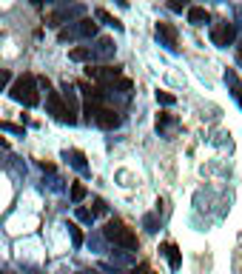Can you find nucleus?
Wrapping results in <instances>:
<instances>
[{
	"label": "nucleus",
	"instance_id": "f8f14e48",
	"mask_svg": "<svg viewBox=\"0 0 242 274\" xmlns=\"http://www.w3.org/2000/svg\"><path fill=\"white\" fill-rule=\"evenodd\" d=\"M71 60H91L94 54H91V49H86V46H77V49H71L69 52Z\"/></svg>",
	"mask_w": 242,
	"mask_h": 274
},
{
	"label": "nucleus",
	"instance_id": "7ed1b4c3",
	"mask_svg": "<svg viewBox=\"0 0 242 274\" xmlns=\"http://www.w3.org/2000/svg\"><path fill=\"white\" fill-rule=\"evenodd\" d=\"M43 83V88H46V103H49V112L54 115V120H60V123H77V117L71 115L69 109H66V103H63V95L60 92H54L52 88V83L49 80H40Z\"/></svg>",
	"mask_w": 242,
	"mask_h": 274
},
{
	"label": "nucleus",
	"instance_id": "1a4fd4ad",
	"mask_svg": "<svg viewBox=\"0 0 242 274\" xmlns=\"http://www.w3.org/2000/svg\"><path fill=\"white\" fill-rule=\"evenodd\" d=\"M163 254L168 257V265H171L174 271L182 265V254H180V248L174 246V243H165V246H163Z\"/></svg>",
	"mask_w": 242,
	"mask_h": 274
},
{
	"label": "nucleus",
	"instance_id": "20e7f679",
	"mask_svg": "<svg viewBox=\"0 0 242 274\" xmlns=\"http://www.w3.org/2000/svg\"><path fill=\"white\" fill-rule=\"evenodd\" d=\"M86 117L94 120L100 129H117L120 126V115L114 109L103 106V103H86Z\"/></svg>",
	"mask_w": 242,
	"mask_h": 274
},
{
	"label": "nucleus",
	"instance_id": "ddd939ff",
	"mask_svg": "<svg viewBox=\"0 0 242 274\" xmlns=\"http://www.w3.org/2000/svg\"><path fill=\"white\" fill-rule=\"evenodd\" d=\"M86 195H88V192H86V186H83V183H74V186H71V200H74V203H80Z\"/></svg>",
	"mask_w": 242,
	"mask_h": 274
},
{
	"label": "nucleus",
	"instance_id": "f3484780",
	"mask_svg": "<svg viewBox=\"0 0 242 274\" xmlns=\"http://www.w3.org/2000/svg\"><path fill=\"white\" fill-rule=\"evenodd\" d=\"M0 129H3V132H12V134H23V126H18V123H6V120H0Z\"/></svg>",
	"mask_w": 242,
	"mask_h": 274
},
{
	"label": "nucleus",
	"instance_id": "9d476101",
	"mask_svg": "<svg viewBox=\"0 0 242 274\" xmlns=\"http://www.w3.org/2000/svg\"><path fill=\"white\" fill-rule=\"evenodd\" d=\"M63 103H66V109H69L71 115L77 117V95H74V88L69 83H63Z\"/></svg>",
	"mask_w": 242,
	"mask_h": 274
},
{
	"label": "nucleus",
	"instance_id": "a211bd4d",
	"mask_svg": "<svg viewBox=\"0 0 242 274\" xmlns=\"http://www.w3.org/2000/svg\"><path fill=\"white\" fill-rule=\"evenodd\" d=\"M143 223H146L148 231H157V226H160V223H157V214H146V220Z\"/></svg>",
	"mask_w": 242,
	"mask_h": 274
},
{
	"label": "nucleus",
	"instance_id": "4468645a",
	"mask_svg": "<svg viewBox=\"0 0 242 274\" xmlns=\"http://www.w3.org/2000/svg\"><path fill=\"white\" fill-rule=\"evenodd\" d=\"M157 100H160V103H163V106H174V95L171 92H163V88H160V92H157Z\"/></svg>",
	"mask_w": 242,
	"mask_h": 274
},
{
	"label": "nucleus",
	"instance_id": "0eeeda50",
	"mask_svg": "<svg viewBox=\"0 0 242 274\" xmlns=\"http://www.w3.org/2000/svg\"><path fill=\"white\" fill-rule=\"evenodd\" d=\"M157 37H160L168 49H177V29H174L171 23L160 20V23H157Z\"/></svg>",
	"mask_w": 242,
	"mask_h": 274
},
{
	"label": "nucleus",
	"instance_id": "aec40b11",
	"mask_svg": "<svg viewBox=\"0 0 242 274\" xmlns=\"http://www.w3.org/2000/svg\"><path fill=\"white\" fill-rule=\"evenodd\" d=\"M77 217L83 223H91V220H94V212H88V209H77Z\"/></svg>",
	"mask_w": 242,
	"mask_h": 274
},
{
	"label": "nucleus",
	"instance_id": "412c9836",
	"mask_svg": "<svg viewBox=\"0 0 242 274\" xmlns=\"http://www.w3.org/2000/svg\"><path fill=\"white\" fill-rule=\"evenodd\" d=\"M134 274H154V268H151V265H146V263H140L137 268H134Z\"/></svg>",
	"mask_w": 242,
	"mask_h": 274
},
{
	"label": "nucleus",
	"instance_id": "6e6552de",
	"mask_svg": "<svg viewBox=\"0 0 242 274\" xmlns=\"http://www.w3.org/2000/svg\"><path fill=\"white\" fill-rule=\"evenodd\" d=\"M208 20L211 18H208V12L202 9V6H188V23L191 26H205Z\"/></svg>",
	"mask_w": 242,
	"mask_h": 274
},
{
	"label": "nucleus",
	"instance_id": "4be33fe9",
	"mask_svg": "<svg viewBox=\"0 0 242 274\" xmlns=\"http://www.w3.org/2000/svg\"><path fill=\"white\" fill-rule=\"evenodd\" d=\"M168 9H171V12H182V9H185V3H180V0H171V3H168Z\"/></svg>",
	"mask_w": 242,
	"mask_h": 274
},
{
	"label": "nucleus",
	"instance_id": "2eb2a0df",
	"mask_svg": "<svg viewBox=\"0 0 242 274\" xmlns=\"http://www.w3.org/2000/svg\"><path fill=\"white\" fill-rule=\"evenodd\" d=\"M69 234H71V240H74V246H83V234H80L77 223H69Z\"/></svg>",
	"mask_w": 242,
	"mask_h": 274
},
{
	"label": "nucleus",
	"instance_id": "f257e3e1",
	"mask_svg": "<svg viewBox=\"0 0 242 274\" xmlns=\"http://www.w3.org/2000/svg\"><path fill=\"white\" fill-rule=\"evenodd\" d=\"M12 100H18L23 106H37L40 103V92H37V77L35 74H20L18 80H12Z\"/></svg>",
	"mask_w": 242,
	"mask_h": 274
},
{
	"label": "nucleus",
	"instance_id": "9b49d317",
	"mask_svg": "<svg viewBox=\"0 0 242 274\" xmlns=\"http://www.w3.org/2000/svg\"><path fill=\"white\" fill-rule=\"evenodd\" d=\"M94 15H97V20H103V23H108V26H114V29H123V23H120V20L114 18V15H108L105 9H97Z\"/></svg>",
	"mask_w": 242,
	"mask_h": 274
},
{
	"label": "nucleus",
	"instance_id": "423d86ee",
	"mask_svg": "<svg viewBox=\"0 0 242 274\" xmlns=\"http://www.w3.org/2000/svg\"><path fill=\"white\" fill-rule=\"evenodd\" d=\"M94 35H97V23L94 20H80L74 29L60 32V40H66V37H94Z\"/></svg>",
	"mask_w": 242,
	"mask_h": 274
},
{
	"label": "nucleus",
	"instance_id": "6ab92c4d",
	"mask_svg": "<svg viewBox=\"0 0 242 274\" xmlns=\"http://www.w3.org/2000/svg\"><path fill=\"white\" fill-rule=\"evenodd\" d=\"M12 83V71L9 69H0V88H6Z\"/></svg>",
	"mask_w": 242,
	"mask_h": 274
},
{
	"label": "nucleus",
	"instance_id": "f03ea898",
	"mask_svg": "<svg viewBox=\"0 0 242 274\" xmlns=\"http://www.w3.org/2000/svg\"><path fill=\"white\" fill-rule=\"evenodd\" d=\"M103 234H105L108 243H114V246H120V248H129V251H134V248L140 246L137 234H134L123 220H108L105 223V229H103Z\"/></svg>",
	"mask_w": 242,
	"mask_h": 274
},
{
	"label": "nucleus",
	"instance_id": "39448f33",
	"mask_svg": "<svg viewBox=\"0 0 242 274\" xmlns=\"http://www.w3.org/2000/svg\"><path fill=\"white\" fill-rule=\"evenodd\" d=\"M233 37H236V29H233V23H228V20H219V23L211 26V40H214L216 46H231Z\"/></svg>",
	"mask_w": 242,
	"mask_h": 274
},
{
	"label": "nucleus",
	"instance_id": "dca6fc26",
	"mask_svg": "<svg viewBox=\"0 0 242 274\" xmlns=\"http://www.w3.org/2000/svg\"><path fill=\"white\" fill-rule=\"evenodd\" d=\"M177 120H174L171 115H157V129H168V126H174Z\"/></svg>",
	"mask_w": 242,
	"mask_h": 274
}]
</instances>
